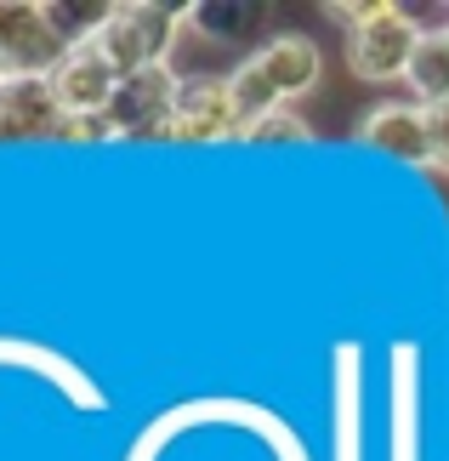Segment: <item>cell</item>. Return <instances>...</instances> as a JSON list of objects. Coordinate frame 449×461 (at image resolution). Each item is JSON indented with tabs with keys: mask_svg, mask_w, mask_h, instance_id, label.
<instances>
[{
	"mask_svg": "<svg viewBox=\"0 0 449 461\" xmlns=\"http://www.w3.org/2000/svg\"><path fill=\"white\" fill-rule=\"evenodd\" d=\"M188 6H159V0H120L109 29L97 34V46L120 63V75H142L171 58V41L183 29Z\"/></svg>",
	"mask_w": 449,
	"mask_h": 461,
	"instance_id": "6da1fadb",
	"label": "cell"
},
{
	"mask_svg": "<svg viewBox=\"0 0 449 461\" xmlns=\"http://www.w3.org/2000/svg\"><path fill=\"white\" fill-rule=\"evenodd\" d=\"M68 58V41L46 17V0H0V75L51 80Z\"/></svg>",
	"mask_w": 449,
	"mask_h": 461,
	"instance_id": "7a4b0ae2",
	"label": "cell"
},
{
	"mask_svg": "<svg viewBox=\"0 0 449 461\" xmlns=\"http://www.w3.org/2000/svg\"><path fill=\"white\" fill-rule=\"evenodd\" d=\"M416 51H421V34L404 23L399 0H387L370 23L347 29V63H353V75H364V80H409Z\"/></svg>",
	"mask_w": 449,
	"mask_h": 461,
	"instance_id": "3957f363",
	"label": "cell"
},
{
	"mask_svg": "<svg viewBox=\"0 0 449 461\" xmlns=\"http://www.w3.org/2000/svg\"><path fill=\"white\" fill-rule=\"evenodd\" d=\"M176 86L183 75H171L166 63L142 68V75H125L120 92L109 103V131L114 137H171V114H176Z\"/></svg>",
	"mask_w": 449,
	"mask_h": 461,
	"instance_id": "277c9868",
	"label": "cell"
},
{
	"mask_svg": "<svg viewBox=\"0 0 449 461\" xmlns=\"http://www.w3.org/2000/svg\"><path fill=\"white\" fill-rule=\"evenodd\" d=\"M176 143H222V137H245L239 114H233L228 75H193L176 86V114H171Z\"/></svg>",
	"mask_w": 449,
	"mask_h": 461,
	"instance_id": "5b68a950",
	"label": "cell"
},
{
	"mask_svg": "<svg viewBox=\"0 0 449 461\" xmlns=\"http://www.w3.org/2000/svg\"><path fill=\"white\" fill-rule=\"evenodd\" d=\"M120 80H125L120 63L92 41V46H75L63 58V68L51 75V92H58V103H63L68 120H92V114H109Z\"/></svg>",
	"mask_w": 449,
	"mask_h": 461,
	"instance_id": "8992f818",
	"label": "cell"
},
{
	"mask_svg": "<svg viewBox=\"0 0 449 461\" xmlns=\"http://www.w3.org/2000/svg\"><path fill=\"white\" fill-rule=\"evenodd\" d=\"M358 137L370 149L404 159V166H433V131H427V109L416 97L409 103H375L364 114V126H358Z\"/></svg>",
	"mask_w": 449,
	"mask_h": 461,
	"instance_id": "52a82bcc",
	"label": "cell"
},
{
	"mask_svg": "<svg viewBox=\"0 0 449 461\" xmlns=\"http://www.w3.org/2000/svg\"><path fill=\"white\" fill-rule=\"evenodd\" d=\"M63 103L51 80H6L0 97V137H58L63 131Z\"/></svg>",
	"mask_w": 449,
	"mask_h": 461,
	"instance_id": "ba28073f",
	"label": "cell"
},
{
	"mask_svg": "<svg viewBox=\"0 0 449 461\" xmlns=\"http://www.w3.org/2000/svg\"><path fill=\"white\" fill-rule=\"evenodd\" d=\"M256 63L267 68V80H274V92L284 103L308 97L319 86V46L308 41V34H274V41L256 51Z\"/></svg>",
	"mask_w": 449,
	"mask_h": 461,
	"instance_id": "9c48e42d",
	"label": "cell"
},
{
	"mask_svg": "<svg viewBox=\"0 0 449 461\" xmlns=\"http://www.w3.org/2000/svg\"><path fill=\"white\" fill-rule=\"evenodd\" d=\"M228 92H233V114H239V126L250 131V126H262L267 114H279V109H291L279 92H274V80H267V68L256 63V51L228 75Z\"/></svg>",
	"mask_w": 449,
	"mask_h": 461,
	"instance_id": "30bf717a",
	"label": "cell"
},
{
	"mask_svg": "<svg viewBox=\"0 0 449 461\" xmlns=\"http://www.w3.org/2000/svg\"><path fill=\"white\" fill-rule=\"evenodd\" d=\"M262 6H233V0H193L188 6V23L211 34V41H245V34L262 29Z\"/></svg>",
	"mask_w": 449,
	"mask_h": 461,
	"instance_id": "8fae6325",
	"label": "cell"
},
{
	"mask_svg": "<svg viewBox=\"0 0 449 461\" xmlns=\"http://www.w3.org/2000/svg\"><path fill=\"white\" fill-rule=\"evenodd\" d=\"M46 17L58 23V34L68 41V51H75V46H92L97 34L109 29L114 6L109 0H46Z\"/></svg>",
	"mask_w": 449,
	"mask_h": 461,
	"instance_id": "7c38bea8",
	"label": "cell"
},
{
	"mask_svg": "<svg viewBox=\"0 0 449 461\" xmlns=\"http://www.w3.org/2000/svg\"><path fill=\"white\" fill-rule=\"evenodd\" d=\"M409 92H416L421 109L449 103V41H421L416 63H409Z\"/></svg>",
	"mask_w": 449,
	"mask_h": 461,
	"instance_id": "4fadbf2b",
	"label": "cell"
},
{
	"mask_svg": "<svg viewBox=\"0 0 449 461\" xmlns=\"http://www.w3.org/2000/svg\"><path fill=\"white\" fill-rule=\"evenodd\" d=\"M353 365H358V353L347 348L341 353V445H336V461H358V393H353Z\"/></svg>",
	"mask_w": 449,
	"mask_h": 461,
	"instance_id": "5bb4252c",
	"label": "cell"
},
{
	"mask_svg": "<svg viewBox=\"0 0 449 461\" xmlns=\"http://www.w3.org/2000/svg\"><path fill=\"white\" fill-rule=\"evenodd\" d=\"M399 12L421 41H449V0H399Z\"/></svg>",
	"mask_w": 449,
	"mask_h": 461,
	"instance_id": "9a60e30c",
	"label": "cell"
},
{
	"mask_svg": "<svg viewBox=\"0 0 449 461\" xmlns=\"http://www.w3.org/2000/svg\"><path fill=\"white\" fill-rule=\"evenodd\" d=\"M308 126H301V120L291 114V109H279V114H267L262 126H250L245 131V143H308Z\"/></svg>",
	"mask_w": 449,
	"mask_h": 461,
	"instance_id": "2e32d148",
	"label": "cell"
},
{
	"mask_svg": "<svg viewBox=\"0 0 449 461\" xmlns=\"http://www.w3.org/2000/svg\"><path fill=\"white\" fill-rule=\"evenodd\" d=\"M427 131H433V166L449 171V103H433V109H427Z\"/></svg>",
	"mask_w": 449,
	"mask_h": 461,
	"instance_id": "e0dca14e",
	"label": "cell"
},
{
	"mask_svg": "<svg viewBox=\"0 0 449 461\" xmlns=\"http://www.w3.org/2000/svg\"><path fill=\"white\" fill-rule=\"evenodd\" d=\"M0 97H6V75H0Z\"/></svg>",
	"mask_w": 449,
	"mask_h": 461,
	"instance_id": "ac0fdd59",
	"label": "cell"
}]
</instances>
